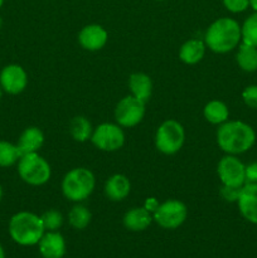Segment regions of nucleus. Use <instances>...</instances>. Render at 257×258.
Segmentation results:
<instances>
[{"label":"nucleus","instance_id":"f257e3e1","mask_svg":"<svg viewBox=\"0 0 257 258\" xmlns=\"http://www.w3.org/2000/svg\"><path fill=\"white\" fill-rule=\"evenodd\" d=\"M216 139L223 153L238 156L253 148L256 144V131L243 121L228 120L219 125Z\"/></svg>","mask_w":257,"mask_h":258},{"label":"nucleus","instance_id":"f03ea898","mask_svg":"<svg viewBox=\"0 0 257 258\" xmlns=\"http://www.w3.org/2000/svg\"><path fill=\"white\" fill-rule=\"evenodd\" d=\"M203 40L212 52L218 54L232 52L242 43L241 25L233 18H218L207 28Z\"/></svg>","mask_w":257,"mask_h":258},{"label":"nucleus","instance_id":"7ed1b4c3","mask_svg":"<svg viewBox=\"0 0 257 258\" xmlns=\"http://www.w3.org/2000/svg\"><path fill=\"white\" fill-rule=\"evenodd\" d=\"M8 231L15 243L24 247L38 244L45 233L40 217L27 211L18 212L10 218Z\"/></svg>","mask_w":257,"mask_h":258},{"label":"nucleus","instance_id":"20e7f679","mask_svg":"<svg viewBox=\"0 0 257 258\" xmlns=\"http://www.w3.org/2000/svg\"><path fill=\"white\" fill-rule=\"evenodd\" d=\"M96 186L95 174L87 168H73L63 176L60 189L66 199L73 203L86 201Z\"/></svg>","mask_w":257,"mask_h":258},{"label":"nucleus","instance_id":"39448f33","mask_svg":"<svg viewBox=\"0 0 257 258\" xmlns=\"http://www.w3.org/2000/svg\"><path fill=\"white\" fill-rule=\"evenodd\" d=\"M17 165L20 179L28 185H44L49 181L52 175L49 163L42 155H39V153L24 154L20 156Z\"/></svg>","mask_w":257,"mask_h":258},{"label":"nucleus","instance_id":"423d86ee","mask_svg":"<svg viewBox=\"0 0 257 258\" xmlns=\"http://www.w3.org/2000/svg\"><path fill=\"white\" fill-rule=\"evenodd\" d=\"M154 141L159 153L164 155H174L183 148L185 130L179 121L169 118L158 127Z\"/></svg>","mask_w":257,"mask_h":258},{"label":"nucleus","instance_id":"0eeeda50","mask_svg":"<svg viewBox=\"0 0 257 258\" xmlns=\"http://www.w3.org/2000/svg\"><path fill=\"white\" fill-rule=\"evenodd\" d=\"M186 217L188 208L178 199H168L163 203H159L158 208L153 213L154 222L164 229L179 228L186 221Z\"/></svg>","mask_w":257,"mask_h":258},{"label":"nucleus","instance_id":"6e6552de","mask_svg":"<svg viewBox=\"0 0 257 258\" xmlns=\"http://www.w3.org/2000/svg\"><path fill=\"white\" fill-rule=\"evenodd\" d=\"M91 143L101 151L113 153L120 150L125 144V133L117 123L103 122L93 128Z\"/></svg>","mask_w":257,"mask_h":258},{"label":"nucleus","instance_id":"1a4fd4ad","mask_svg":"<svg viewBox=\"0 0 257 258\" xmlns=\"http://www.w3.org/2000/svg\"><path fill=\"white\" fill-rule=\"evenodd\" d=\"M145 106V102L131 95L121 98L115 108L116 123L126 128L138 126L144 120L146 112Z\"/></svg>","mask_w":257,"mask_h":258},{"label":"nucleus","instance_id":"9d476101","mask_svg":"<svg viewBox=\"0 0 257 258\" xmlns=\"http://www.w3.org/2000/svg\"><path fill=\"white\" fill-rule=\"evenodd\" d=\"M217 174L222 185L242 188L246 184V165L236 155H226L218 161Z\"/></svg>","mask_w":257,"mask_h":258},{"label":"nucleus","instance_id":"9b49d317","mask_svg":"<svg viewBox=\"0 0 257 258\" xmlns=\"http://www.w3.org/2000/svg\"><path fill=\"white\" fill-rule=\"evenodd\" d=\"M0 86L9 95H19L28 86V73L20 64H8L0 71Z\"/></svg>","mask_w":257,"mask_h":258},{"label":"nucleus","instance_id":"f8f14e48","mask_svg":"<svg viewBox=\"0 0 257 258\" xmlns=\"http://www.w3.org/2000/svg\"><path fill=\"white\" fill-rule=\"evenodd\" d=\"M108 33L102 25L88 24L85 25L78 33V43L81 47L90 52L100 50L107 44Z\"/></svg>","mask_w":257,"mask_h":258},{"label":"nucleus","instance_id":"ddd939ff","mask_svg":"<svg viewBox=\"0 0 257 258\" xmlns=\"http://www.w3.org/2000/svg\"><path fill=\"white\" fill-rule=\"evenodd\" d=\"M237 207L247 222L257 226V184L247 183L239 190Z\"/></svg>","mask_w":257,"mask_h":258},{"label":"nucleus","instance_id":"4468645a","mask_svg":"<svg viewBox=\"0 0 257 258\" xmlns=\"http://www.w3.org/2000/svg\"><path fill=\"white\" fill-rule=\"evenodd\" d=\"M38 248L43 258H62L66 254V241L58 231H45Z\"/></svg>","mask_w":257,"mask_h":258},{"label":"nucleus","instance_id":"2eb2a0df","mask_svg":"<svg viewBox=\"0 0 257 258\" xmlns=\"http://www.w3.org/2000/svg\"><path fill=\"white\" fill-rule=\"evenodd\" d=\"M103 191L111 202H121L128 197L131 191V183L123 174H113L106 180Z\"/></svg>","mask_w":257,"mask_h":258},{"label":"nucleus","instance_id":"dca6fc26","mask_svg":"<svg viewBox=\"0 0 257 258\" xmlns=\"http://www.w3.org/2000/svg\"><path fill=\"white\" fill-rule=\"evenodd\" d=\"M153 213L145 207H135L125 213L122 223L126 229L131 232H143L153 223Z\"/></svg>","mask_w":257,"mask_h":258},{"label":"nucleus","instance_id":"f3484780","mask_svg":"<svg viewBox=\"0 0 257 258\" xmlns=\"http://www.w3.org/2000/svg\"><path fill=\"white\" fill-rule=\"evenodd\" d=\"M44 144V134L37 126H29L20 134L17 146L22 155L38 153Z\"/></svg>","mask_w":257,"mask_h":258},{"label":"nucleus","instance_id":"a211bd4d","mask_svg":"<svg viewBox=\"0 0 257 258\" xmlns=\"http://www.w3.org/2000/svg\"><path fill=\"white\" fill-rule=\"evenodd\" d=\"M128 88L131 96L148 103L153 93V81L146 73L135 72L128 77Z\"/></svg>","mask_w":257,"mask_h":258},{"label":"nucleus","instance_id":"6ab92c4d","mask_svg":"<svg viewBox=\"0 0 257 258\" xmlns=\"http://www.w3.org/2000/svg\"><path fill=\"white\" fill-rule=\"evenodd\" d=\"M207 45L204 40L189 39L181 44L179 49V59L188 66H194L203 59Z\"/></svg>","mask_w":257,"mask_h":258},{"label":"nucleus","instance_id":"aec40b11","mask_svg":"<svg viewBox=\"0 0 257 258\" xmlns=\"http://www.w3.org/2000/svg\"><path fill=\"white\" fill-rule=\"evenodd\" d=\"M236 62L243 72L253 73L257 71V47L241 43L237 47Z\"/></svg>","mask_w":257,"mask_h":258},{"label":"nucleus","instance_id":"412c9836","mask_svg":"<svg viewBox=\"0 0 257 258\" xmlns=\"http://www.w3.org/2000/svg\"><path fill=\"white\" fill-rule=\"evenodd\" d=\"M204 118L212 125H222L229 120V108L223 101L212 100L204 106Z\"/></svg>","mask_w":257,"mask_h":258},{"label":"nucleus","instance_id":"4be33fe9","mask_svg":"<svg viewBox=\"0 0 257 258\" xmlns=\"http://www.w3.org/2000/svg\"><path fill=\"white\" fill-rule=\"evenodd\" d=\"M68 131H70L71 136L76 141H78V143H85V141L91 140L93 127L87 117H85V116H75L70 121Z\"/></svg>","mask_w":257,"mask_h":258},{"label":"nucleus","instance_id":"5701e85b","mask_svg":"<svg viewBox=\"0 0 257 258\" xmlns=\"http://www.w3.org/2000/svg\"><path fill=\"white\" fill-rule=\"evenodd\" d=\"M91 219H92V214L90 209L81 203H76L68 213V222L71 227L78 231L87 228L88 224L91 223Z\"/></svg>","mask_w":257,"mask_h":258},{"label":"nucleus","instance_id":"b1692460","mask_svg":"<svg viewBox=\"0 0 257 258\" xmlns=\"http://www.w3.org/2000/svg\"><path fill=\"white\" fill-rule=\"evenodd\" d=\"M22 153L17 144L0 140V168H10L19 161Z\"/></svg>","mask_w":257,"mask_h":258},{"label":"nucleus","instance_id":"393cba45","mask_svg":"<svg viewBox=\"0 0 257 258\" xmlns=\"http://www.w3.org/2000/svg\"><path fill=\"white\" fill-rule=\"evenodd\" d=\"M242 43L257 47V12H253L246 18L241 25Z\"/></svg>","mask_w":257,"mask_h":258},{"label":"nucleus","instance_id":"a878e982","mask_svg":"<svg viewBox=\"0 0 257 258\" xmlns=\"http://www.w3.org/2000/svg\"><path fill=\"white\" fill-rule=\"evenodd\" d=\"M45 231H58L63 224V216L57 209H48L40 216Z\"/></svg>","mask_w":257,"mask_h":258},{"label":"nucleus","instance_id":"bb28decb","mask_svg":"<svg viewBox=\"0 0 257 258\" xmlns=\"http://www.w3.org/2000/svg\"><path fill=\"white\" fill-rule=\"evenodd\" d=\"M242 100L249 108L257 110V85H249L242 91Z\"/></svg>","mask_w":257,"mask_h":258},{"label":"nucleus","instance_id":"cd10ccee","mask_svg":"<svg viewBox=\"0 0 257 258\" xmlns=\"http://www.w3.org/2000/svg\"><path fill=\"white\" fill-rule=\"evenodd\" d=\"M222 3H223L224 8L233 14L246 12L249 8V0H222Z\"/></svg>","mask_w":257,"mask_h":258},{"label":"nucleus","instance_id":"c85d7f7f","mask_svg":"<svg viewBox=\"0 0 257 258\" xmlns=\"http://www.w3.org/2000/svg\"><path fill=\"white\" fill-rule=\"evenodd\" d=\"M239 190H241V188H232V186L222 185L219 193H221V197L226 202H229V203H236L239 196Z\"/></svg>","mask_w":257,"mask_h":258},{"label":"nucleus","instance_id":"c756f323","mask_svg":"<svg viewBox=\"0 0 257 258\" xmlns=\"http://www.w3.org/2000/svg\"><path fill=\"white\" fill-rule=\"evenodd\" d=\"M257 184V161L246 165V184Z\"/></svg>","mask_w":257,"mask_h":258},{"label":"nucleus","instance_id":"7c9ffc66","mask_svg":"<svg viewBox=\"0 0 257 258\" xmlns=\"http://www.w3.org/2000/svg\"><path fill=\"white\" fill-rule=\"evenodd\" d=\"M158 206H159V202L156 201L155 198H149L148 201H146V203H145V208L148 209V211H150L151 213H154V211H155L156 208H158Z\"/></svg>","mask_w":257,"mask_h":258},{"label":"nucleus","instance_id":"2f4dec72","mask_svg":"<svg viewBox=\"0 0 257 258\" xmlns=\"http://www.w3.org/2000/svg\"><path fill=\"white\" fill-rule=\"evenodd\" d=\"M249 8H252L253 12H257V0H249Z\"/></svg>","mask_w":257,"mask_h":258},{"label":"nucleus","instance_id":"473e14b6","mask_svg":"<svg viewBox=\"0 0 257 258\" xmlns=\"http://www.w3.org/2000/svg\"><path fill=\"white\" fill-rule=\"evenodd\" d=\"M0 258H5V251L2 244H0Z\"/></svg>","mask_w":257,"mask_h":258},{"label":"nucleus","instance_id":"72a5a7b5","mask_svg":"<svg viewBox=\"0 0 257 258\" xmlns=\"http://www.w3.org/2000/svg\"><path fill=\"white\" fill-rule=\"evenodd\" d=\"M3 194H4L3 193V186L0 185V202H2V199H3Z\"/></svg>","mask_w":257,"mask_h":258},{"label":"nucleus","instance_id":"f704fd0d","mask_svg":"<svg viewBox=\"0 0 257 258\" xmlns=\"http://www.w3.org/2000/svg\"><path fill=\"white\" fill-rule=\"evenodd\" d=\"M4 2H5V0H0V9H2L3 5H4Z\"/></svg>","mask_w":257,"mask_h":258},{"label":"nucleus","instance_id":"c9c22d12","mask_svg":"<svg viewBox=\"0 0 257 258\" xmlns=\"http://www.w3.org/2000/svg\"><path fill=\"white\" fill-rule=\"evenodd\" d=\"M3 92H4V91H3L2 86H0V98H2V96H3Z\"/></svg>","mask_w":257,"mask_h":258},{"label":"nucleus","instance_id":"e433bc0d","mask_svg":"<svg viewBox=\"0 0 257 258\" xmlns=\"http://www.w3.org/2000/svg\"><path fill=\"white\" fill-rule=\"evenodd\" d=\"M2 24H3V22H2V19H0V27H2Z\"/></svg>","mask_w":257,"mask_h":258},{"label":"nucleus","instance_id":"4c0bfd02","mask_svg":"<svg viewBox=\"0 0 257 258\" xmlns=\"http://www.w3.org/2000/svg\"><path fill=\"white\" fill-rule=\"evenodd\" d=\"M156 2H165V0H156Z\"/></svg>","mask_w":257,"mask_h":258}]
</instances>
